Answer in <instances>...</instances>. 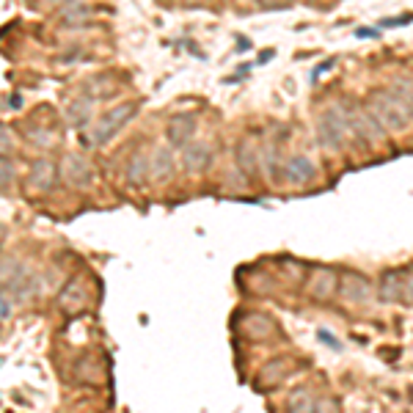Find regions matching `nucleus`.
Segmentation results:
<instances>
[{"label": "nucleus", "instance_id": "nucleus-9", "mask_svg": "<svg viewBox=\"0 0 413 413\" xmlns=\"http://www.w3.org/2000/svg\"><path fill=\"white\" fill-rule=\"evenodd\" d=\"M182 160H185V169L201 171V169H207L212 163V152H210L207 143H187L182 149Z\"/></svg>", "mask_w": 413, "mask_h": 413}, {"label": "nucleus", "instance_id": "nucleus-7", "mask_svg": "<svg viewBox=\"0 0 413 413\" xmlns=\"http://www.w3.org/2000/svg\"><path fill=\"white\" fill-rule=\"evenodd\" d=\"M369 295H372V287L361 276H345L339 281V297L348 300V303H364Z\"/></svg>", "mask_w": 413, "mask_h": 413}, {"label": "nucleus", "instance_id": "nucleus-15", "mask_svg": "<svg viewBox=\"0 0 413 413\" xmlns=\"http://www.w3.org/2000/svg\"><path fill=\"white\" fill-rule=\"evenodd\" d=\"M237 166H240V171H245V174H254V171H256V155H254V146H248V143L237 146Z\"/></svg>", "mask_w": 413, "mask_h": 413}, {"label": "nucleus", "instance_id": "nucleus-13", "mask_svg": "<svg viewBox=\"0 0 413 413\" xmlns=\"http://www.w3.org/2000/svg\"><path fill=\"white\" fill-rule=\"evenodd\" d=\"M152 177L157 179V182H163V179H169L171 174H174V157H171V152L169 149H157L155 152V157H152Z\"/></svg>", "mask_w": 413, "mask_h": 413}, {"label": "nucleus", "instance_id": "nucleus-16", "mask_svg": "<svg viewBox=\"0 0 413 413\" xmlns=\"http://www.w3.org/2000/svg\"><path fill=\"white\" fill-rule=\"evenodd\" d=\"M290 408H297V411H311L314 408V403H311V397L306 394V391H297L290 397Z\"/></svg>", "mask_w": 413, "mask_h": 413}, {"label": "nucleus", "instance_id": "nucleus-10", "mask_svg": "<svg viewBox=\"0 0 413 413\" xmlns=\"http://www.w3.org/2000/svg\"><path fill=\"white\" fill-rule=\"evenodd\" d=\"M31 187L33 190H50L53 187V182H56V166L53 163H47V160H39V163H33V169H31Z\"/></svg>", "mask_w": 413, "mask_h": 413}, {"label": "nucleus", "instance_id": "nucleus-4", "mask_svg": "<svg viewBox=\"0 0 413 413\" xmlns=\"http://www.w3.org/2000/svg\"><path fill=\"white\" fill-rule=\"evenodd\" d=\"M135 105H118V108H114V111H108L105 116L97 121V127H94V143H108L114 135H116L118 130L130 121V118L135 116Z\"/></svg>", "mask_w": 413, "mask_h": 413}, {"label": "nucleus", "instance_id": "nucleus-21", "mask_svg": "<svg viewBox=\"0 0 413 413\" xmlns=\"http://www.w3.org/2000/svg\"><path fill=\"white\" fill-rule=\"evenodd\" d=\"M403 300H413V276L408 273L405 279V287H403Z\"/></svg>", "mask_w": 413, "mask_h": 413}, {"label": "nucleus", "instance_id": "nucleus-11", "mask_svg": "<svg viewBox=\"0 0 413 413\" xmlns=\"http://www.w3.org/2000/svg\"><path fill=\"white\" fill-rule=\"evenodd\" d=\"M334 293H339V281H336L334 270H325V267H322V270L314 276V281H311V295L320 297V300H328Z\"/></svg>", "mask_w": 413, "mask_h": 413}, {"label": "nucleus", "instance_id": "nucleus-17", "mask_svg": "<svg viewBox=\"0 0 413 413\" xmlns=\"http://www.w3.org/2000/svg\"><path fill=\"white\" fill-rule=\"evenodd\" d=\"M394 91H397V94H400V97H403V100H405V102H408V105L413 108V83H405V80H400V83L394 86Z\"/></svg>", "mask_w": 413, "mask_h": 413}, {"label": "nucleus", "instance_id": "nucleus-6", "mask_svg": "<svg viewBox=\"0 0 413 413\" xmlns=\"http://www.w3.org/2000/svg\"><path fill=\"white\" fill-rule=\"evenodd\" d=\"M314 174H317V169H314V163L309 157H293L281 171V177L287 179L290 185H306V182L314 179Z\"/></svg>", "mask_w": 413, "mask_h": 413}, {"label": "nucleus", "instance_id": "nucleus-1", "mask_svg": "<svg viewBox=\"0 0 413 413\" xmlns=\"http://www.w3.org/2000/svg\"><path fill=\"white\" fill-rule=\"evenodd\" d=\"M369 114L391 132H403L411 124V105L397 91H375L369 100Z\"/></svg>", "mask_w": 413, "mask_h": 413}, {"label": "nucleus", "instance_id": "nucleus-12", "mask_svg": "<svg viewBox=\"0 0 413 413\" xmlns=\"http://www.w3.org/2000/svg\"><path fill=\"white\" fill-rule=\"evenodd\" d=\"M408 270H391V273H386L383 276V284H380V297L383 300H397V297H403V287H405V276Z\"/></svg>", "mask_w": 413, "mask_h": 413}, {"label": "nucleus", "instance_id": "nucleus-22", "mask_svg": "<svg viewBox=\"0 0 413 413\" xmlns=\"http://www.w3.org/2000/svg\"><path fill=\"white\" fill-rule=\"evenodd\" d=\"M8 174H11V166H8V157H3V187H8Z\"/></svg>", "mask_w": 413, "mask_h": 413}, {"label": "nucleus", "instance_id": "nucleus-8", "mask_svg": "<svg viewBox=\"0 0 413 413\" xmlns=\"http://www.w3.org/2000/svg\"><path fill=\"white\" fill-rule=\"evenodd\" d=\"M63 177L69 185H77V187H86L88 182H91V169H88V163L83 160V157H77V155H69L66 160H63Z\"/></svg>", "mask_w": 413, "mask_h": 413}, {"label": "nucleus", "instance_id": "nucleus-5", "mask_svg": "<svg viewBox=\"0 0 413 413\" xmlns=\"http://www.w3.org/2000/svg\"><path fill=\"white\" fill-rule=\"evenodd\" d=\"M193 132H196V116H177L169 124V130H166L169 143L177 146V149H185L190 143Z\"/></svg>", "mask_w": 413, "mask_h": 413}, {"label": "nucleus", "instance_id": "nucleus-23", "mask_svg": "<svg viewBox=\"0 0 413 413\" xmlns=\"http://www.w3.org/2000/svg\"><path fill=\"white\" fill-rule=\"evenodd\" d=\"M358 36H361V39H364V36H366V39H375V31H372V28H361Z\"/></svg>", "mask_w": 413, "mask_h": 413}, {"label": "nucleus", "instance_id": "nucleus-20", "mask_svg": "<svg viewBox=\"0 0 413 413\" xmlns=\"http://www.w3.org/2000/svg\"><path fill=\"white\" fill-rule=\"evenodd\" d=\"M11 297H8V290H3V300H0V306H3V320H8L11 317V303H8Z\"/></svg>", "mask_w": 413, "mask_h": 413}, {"label": "nucleus", "instance_id": "nucleus-18", "mask_svg": "<svg viewBox=\"0 0 413 413\" xmlns=\"http://www.w3.org/2000/svg\"><path fill=\"white\" fill-rule=\"evenodd\" d=\"M317 336H320V339H322V342H325V345H328L331 350H339V348H342V345H339V339H336V336H334L331 331H325V328H322V331H320Z\"/></svg>", "mask_w": 413, "mask_h": 413}, {"label": "nucleus", "instance_id": "nucleus-2", "mask_svg": "<svg viewBox=\"0 0 413 413\" xmlns=\"http://www.w3.org/2000/svg\"><path fill=\"white\" fill-rule=\"evenodd\" d=\"M350 121H348V114L342 108H331L320 116V124H317V138L325 149H339L345 132H348Z\"/></svg>", "mask_w": 413, "mask_h": 413}, {"label": "nucleus", "instance_id": "nucleus-19", "mask_svg": "<svg viewBox=\"0 0 413 413\" xmlns=\"http://www.w3.org/2000/svg\"><path fill=\"white\" fill-rule=\"evenodd\" d=\"M276 366H279L276 361H273V364H267V369H265V375H270V380H276V383H279V380L284 377V369H276Z\"/></svg>", "mask_w": 413, "mask_h": 413}, {"label": "nucleus", "instance_id": "nucleus-14", "mask_svg": "<svg viewBox=\"0 0 413 413\" xmlns=\"http://www.w3.org/2000/svg\"><path fill=\"white\" fill-rule=\"evenodd\" d=\"M149 169H152V163L138 152V155H132V160H130V166H127V182H132V185H143V179L149 177Z\"/></svg>", "mask_w": 413, "mask_h": 413}, {"label": "nucleus", "instance_id": "nucleus-3", "mask_svg": "<svg viewBox=\"0 0 413 413\" xmlns=\"http://www.w3.org/2000/svg\"><path fill=\"white\" fill-rule=\"evenodd\" d=\"M6 265L11 267V273L3 267V290H11V295L17 297H31L36 293V276L25 267V265H20V262H8L6 259Z\"/></svg>", "mask_w": 413, "mask_h": 413}]
</instances>
